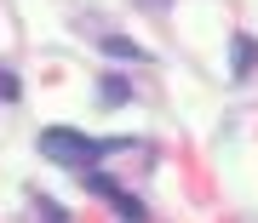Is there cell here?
Returning <instances> with one entry per match:
<instances>
[{
    "label": "cell",
    "mask_w": 258,
    "mask_h": 223,
    "mask_svg": "<svg viewBox=\"0 0 258 223\" xmlns=\"http://www.w3.org/2000/svg\"><path fill=\"white\" fill-rule=\"evenodd\" d=\"M132 138H86L75 126H46L40 132V155L57 160V166H98L109 149H126Z\"/></svg>",
    "instance_id": "1"
},
{
    "label": "cell",
    "mask_w": 258,
    "mask_h": 223,
    "mask_svg": "<svg viewBox=\"0 0 258 223\" xmlns=\"http://www.w3.org/2000/svg\"><path fill=\"white\" fill-rule=\"evenodd\" d=\"M230 46H235V57H230V74H235V80H247V74L258 69V40H252V35H235Z\"/></svg>",
    "instance_id": "2"
},
{
    "label": "cell",
    "mask_w": 258,
    "mask_h": 223,
    "mask_svg": "<svg viewBox=\"0 0 258 223\" xmlns=\"http://www.w3.org/2000/svg\"><path fill=\"white\" fill-rule=\"evenodd\" d=\"M126 97H132L126 74H103V80H98V103H103V109H120Z\"/></svg>",
    "instance_id": "3"
},
{
    "label": "cell",
    "mask_w": 258,
    "mask_h": 223,
    "mask_svg": "<svg viewBox=\"0 0 258 223\" xmlns=\"http://www.w3.org/2000/svg\"><path fill=\"white\" fill-rule=\"evenodd\" d=\"M81 183L92 189V195H103V200H115V195H120V183H115L103 166H81Z\"/></svg>",
    "instance_id": "4"
},
{
    "label": "cell",
    "mask_w": 258,
    "mask_h": 223,
    "mask_svg": "<svg viewBox=\"0 0 258 223\" xmlns=\"http://www.w3.org/2000/svg\"><path fill=\"white\" fill-rule=\"evenodd\" d=\"M103 52L115 57V63H132V57H144L138 40H126V35H103Z\"/></svg>",
    "instance_id": "5"
},
{
    "label": "cell",
    "mask_w": 258,
    "mask_h": 223,
    "mask_svg": "<svg viewBox=\"0 0 258 223\" xmlns=\"http://www.w3.org/2000/svg\"><path fill=\"white\" fill-rule=\"evenodd\" d=\"M109 206H115V212L126 217V223H144V217H149V212H144V200H138V195H126V189H120V195H115Z\"/></svg>",
    "instance_id": "6"
},
{
    "label": "cell",
    "mask_w": 258,
    "mask_h": 223,
    "mask_svg": "<svg viewBox=\"0 0 258 223\" xmlns=\"http://www.w3.org/2000/svg\"><path fill=\"white\" fill-rule=\"evenodd\" d=\"M18 97H23L18 74H12V69H0V103H18Z\"/></svg>",
    "instance_id": "7"
},
{
    "label": "cell",
    "mask_w": 258,
    "mask_h": 223,
    "mask_svg": "<svg viewBox=\"0 0 258 223\" xmlns=\"http://www.w3.org/2000/svg\"><path fill=\"white\" fill-rule=\"evenodd\" d=\"M40 217H46V223H69V217H63V206H57V200H40Z\"/></svg>",
    "instance_id": "8"
}]
</instances>
